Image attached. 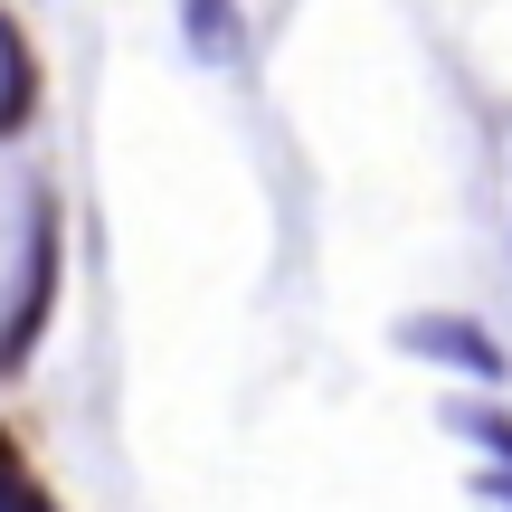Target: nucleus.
Listing matches in <instances>:
<instances>
[{
    "mask_svg": "<svg viewBox=\"0 0 512 512\" xmlns=\"http://www.w3.org/2000/svg\"><path fill=\"white\" fill-rule=\"evenodd\" d=\"M29 105H38V67H29V38L0 19V133H19L29 124Z\"/></svg>",
    "mask_w": 512,
    "mask_h": 512,
    "instance_id": "4",
    "label": "nucleus"
},
{
    "mask_svg": "<svg viewBox=\"0 0 512 512\" xmlns=\"http://www.w3.org/2000/svg\"><path fill=\"white\" fill-rule=\"evenodd\" d=\"M48 294H57V200H29V266H19V294H10L0 370H19V361H29L38 323H48Z\"/></svg>",
    "mask_w": 512,
    "mask_h": 512,
    "instance_id": "1",
    "label": "nucleus"
},
{
    "mask_svg": "<svg viewBox=\"0 0 512 512\" xmlns=\"http://www.w3.org/2000/svg\"><path fill=\"white\" fill-rule=\"evenodd\" d=\"M181 48L200 57V67H238V57H247L238 0H181Z\"/></svg>",
    "mask_w": 512,
    "mask_h": 512,
    "instance_id": "3",
    "label": "nucleus"
},
{
    "mask_svg": "<svg viewBox=\"0 0 512 512\" xmlns=\"http://www.w3.org/2000/svg\"><path fill=\"white\" fill-rule=\"evenodd\" d=\"M399 351H418V361H465V380H503V342L484 323H465V313H408L399 323Z\"/></svg>",
    "mask_w": 512,
    "mask_h": 512,
    "instance_id": "2",
    "label": "nucleus"
}]
</instances>
